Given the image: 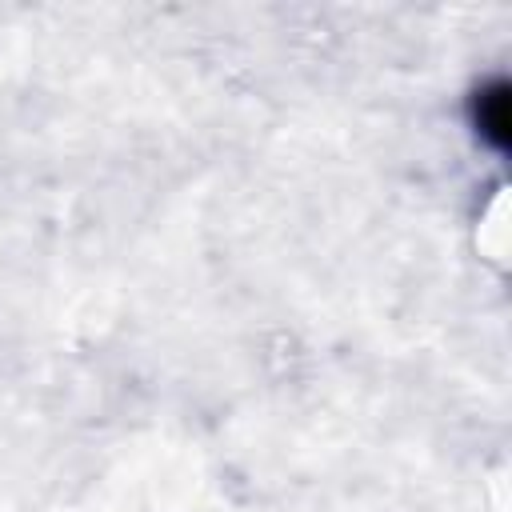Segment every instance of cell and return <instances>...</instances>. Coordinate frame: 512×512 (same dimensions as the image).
Masks as SVG:
<instances>
[{
  "instance_id": "cell-1",
  "label": "cell",
  "mask_w": 512,
  "mask_h": 512,
  "mask_svg": "<svg viewBox=\"0 0 512 512\" xmlns=\"http://www.w3.org/2000/svg\"><path fill=\"white\" fill-rule=\"evenodd\" d=\"M476 128H480V136L488 144L508 148V140H512V96H508V84H488L476 96Z\"/></svg>"
}]
</instances>
